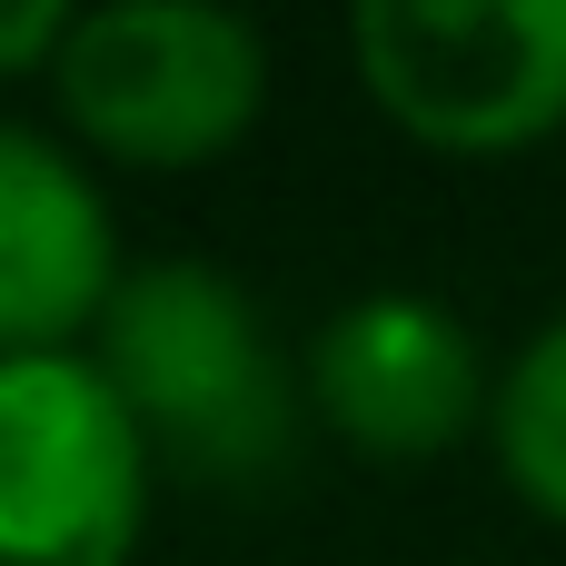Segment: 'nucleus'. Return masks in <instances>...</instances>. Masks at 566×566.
<instances>
[{
  "mask_svg": "<svg viewBox=\"0 0 566 566\" xmlns=\"http://www.w3.org/2000/svg\"><path fill=\"white\" fill-rule=\"evenodd\" d=\"M99 378L119 388L139 438H169L199 478H259L289 448V378L259 338V308L199 259H159L109 289Z\"/></svg>",
  "mask_w": 566,
  "mask_h": 566,
  "instance_id": "obj_1",
  "label": "nucleus"
},
{
  "mask_svg": "<svg viewBox=\"0 0 566 566\" xmlns=\"http://www.w3.org/2000/svg\"><path fill=\"white\" fill-rule=\"evenodd\" d=\"M50 80H60V109L109 159L189 169L259 119L269 50L239 10H209V0H99V10H70Z\"/></svg>",
  "mask_w": 566,
  "mask_h": 566,
  "instance_id": "obj_2",
  "label": "nucleus"
},
{
  "mask_svg": "<svg viewBox=\"0 0 566 566\" xmlns=\"http://www.w3.org/2000/svg\"><path fill=\"white\" fill-rule=\"evenodd\" d=\"M149 507L139 418L99 358H0V566H129Z\"/></svg>",
  "mask_w": 566,
  "mask_h": 566,
  "instance_id": "obj_3",
  "label": "nucleus"
},
{
  "mask_svg": "<svg viewBox=\"0 0 566 566\" xmlns=\"http://www.w3.org/2000/svg\"><path fill=\"white\" fill-rule=\"evenodd\" d=\"M348 50L438 149H527L566 119V0H368Z\"/></svg>",
  "mask_w": 566,
  "mask_h": 566,
  "instance_id": "obj_4",
  "label": "nucleus"
},
{
  "mask_svg": "<svg viewBox=\"0 0 566 566\" xmlns=\"http://www.w3.org/2000/svg\"><path fill=\"white\" fill-rule=\"evenodd\" d=\"M308 398L328 408V428L368 458H428L448 448L478 408H497L478 388V348L468 328L438 308V298H408V289H378V298H348L318 348H308Z\"/></svg>",
  "mask_w": 566,
  "mask_h": 566,
  "instance_id": "obj_5",
  "label": "nucleus"
},
{
  "mask_svg": "<svg viewBox=\"0 0 566 566\" xmlns=\"http://www.w3.org/2000/svg\"><path fill=\"white\" fill-rule=\"evenodd\" d=\"M109 289H119L109 199L40 129L0 119V358L60 348L70 328H99Z\"/></svg>",
  "mask_w": 566,
  "mask_h": 566,
  "instance_id": "obj_6",
  "label": "nucleus"
},
{
  "mask_svg": "<svg viewBox=\"0 0 566 566\" xmlns=\"http://www.w3.org/2000/svg\"><path fill=\"white\" fill-rule=\"evenodd\" d=\"M488 418H497V468H507V488H517L527 507L566 517V318L517 348V368L497 378V408H488Z\"/></svg>",
  "mask_w": 566,
  "mask_h": 566,
  "instance_id": "obj_7",
  "label": "nucleus"
},
{
  "mask_svg": "<svg viewBox=\"0 0 566 566\" xmlns=\"http://www.w3.org/2000/svg\"><path fill=\"white\" fill-rule=\"evenodd\" d=\"M60 40H70V10L60 0H0V70L60 60Z\"/></svg>",
  "mask_w": 566,
  "mask_h": 566,
  "instance_id": "obj_8",
  "label": "nucleus"
}]
</instances>
